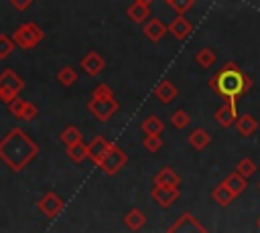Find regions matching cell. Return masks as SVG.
Here are the masks:
<instances>
[{
	"mask_svg": "<svg viewBox=\"0 0 260 233\" xmlns=\"http://www.w3.org/2000/svg\"><path fill=\"white\" fill-rule=\"evenodd\" d=\"M167 4L175 10V14H187L195 6V0H169Z\"/></svg>",
	"mask_w": 260,
	"mask_h": 233,
	"instance_id": "d6a6232c",
	"label": "cell"
},
{
	"mask_svg": "<svg viewBox=\"0 0 260 233\" xmlns=\"http://www.w3.org/2000/svg\"><path fill=\"white\" fill-rule=\"evenodd\" d=\"M108 146H110V140H106L104 136H95V138H93L89 144H85L87 160H91V162L98 166V162H100V160H102V156L106 154Z\"/></svg>",
	"mask_w": 260,
	"mask_h": 233,
	"instance_id": "2e32d148",
	"label": "cell"
},
{
	"mask_svg": "<svg viewBox=\"0 0 260 233\" xmlns=\"http://www.w3.org/2000/svg\"><path fill=\"white\" fill-rule=\"evenodd\" d=\"M256 225H258V229H260V217H258V221H256Z\"/></svg>",
	"mask_w": 260,
	"mask_h": 233,
	"instance_id": "d590c367",
	"label": "cell"
},
{
	"mask_svg": "<svg viewBox=\"0 0 260 233\" xmlns=\"http://www.w3.org/2000/svg\"><path fill=\"white\" fill-rule=\"evenodd\" d=\"M124 225H126L130 231H140V229L146 225V215H144L140 209L132 207V209L124 215Z\"/></svg>",
	"mask_w": 260,
	"mask_h": 233,
	"instance_id": "603a6c76",
	"label": "cell"
},
{
	"mask_svg": "<svg viewBox=\"0 0 260 233\" xmlns=\"http://www.w3.org/2000/svg\"><path fill=\"white\" fill-rule=\"evenodd\" d=\"M179 197H181L179 186H160V184H152V188H150V199H152L158 207H162V209L173 207V205L179 201Z\"/></svg>",
	"mask_w": 260,
	"mask_h": 233,
	"instance_id": "ba28073f",
	"label": "cell"
},
{
	"mask_svg": "<svg viewBox=\"0 0 260 233\" xmlns=\"http://www.w3.org/2000/svg\"><path fill=\"white\" fill-rule=\"evenodd\" d=\"M75 81H77V73H75V69L73 67H61L59 71H57V83L59 85H63V87H71V85H75Z\"/></svg>",
	"mask_w": 260,
	"mask_h": 233,
	"instance_id": "4316f807",
	"label": "cell"
},
{
	"mask_svg": "<svg viewBox=\"0 0 260 233\" xmlns=\"http://www.w3.org/2000/svg\"><path fill=\"white\" fill-rule=\"evenodd\" d=\"M8 111L10 115H14L16 120L20 122H32L37 115H39V105L32 103L30 99H14L8 103Z\"/></svg>",
	"mask_w": 260,
	"mask_h": 233,
	"instance_id": "52a82bcc",
	"label": "cell"
},
{
	"mask_svg": "<svg viewBox=\"0 0 260 233\" xmlns=\"http://www.w3.org/2000/svg\"><path fill=\"white\" fill-rule=\"evenodd\" d=\"M234 126H236L238 134H240L242 138H252V136L256 134V130H258V120H256L252 113H242V115L236 118Z\"/></svg>",
	"mask_w": 260,
	"mask_h": 233,
	"instance_id": "e0dca14e",
	"label": "cell"
},
{
	"mask_svg": "<svg viewBox=\"0 0 260 233\" xmlns=\"http://www.w3.org/2000/svg\"><path fill=\"white\" fill-rule=\"evenodd\" d=\"M177 95H179V89H177V85L171 81V79H160L156 85H154V97L160 101V103H171V101H175L177 99Z\"/></svg>",
	"mask_w": 260,
	"mask_h": 233,
	"instance_id": "5bb4252c",
	"label": "cell"
},
{
	"mask_svg": "<svg viewBox=\"0 0 260 233\" xmlns=\"http://www.w3.org/2000/svg\"><path fill=\"white\" fill-rule=\"evenodd\" d=\"M221 182H223V184H225V186H228L236 197H240V195L246 190V186H248V178H246V176H242L238 170L230 172Z\"/></svg>",
	"mask_w": 260,
	"mask_h": 233,
	"instance_id": "d6986e66",
	"label": "cell"
},
{
	"mask_svg": "<svg viewBox=\"0 0 260 233\" xmlns=\"http://www.w3.org/2000/svg\"><path fill=\"white\" fill-rule=\"evenodd\" d=\"M81 71L89 77H95L100 75L104 69H106V59L98 53V51H87L83 57H81V63H79Z\"/></svg>",
	"mask_w": 260,
	"mask_h": 233,
	"instance_id": "8fae6325",
	"label": "cell"
},
{
	"mask_svg": "<svg viewBox=\"0 0 260 233\" xmlns=\"http://www.w3.org/2000/svg\"><path fill=\"white\" fill-rule=\"evenodd\" d=\"M193 59H195V63H197L201 69H211V67L215 65V61H217V55H215L213 49L203 47V49H199V51L195 53Z\"/></svg>",
	"mask_w": 260,
	"mask_h": 233,
	"instance_id": "cb8c5ba5",
	"label": "cell"
},
{
	"mask_svg": "<svg viewBox=\"0 0 260 233\" xmlns=\"http://www.w3.org/2000/svg\"><path fill=\"white\" fill-rule=\"evenodd\" d=\"M22 89H24V79L14 69L6 67L0 71V101L2 103L8 105L10 101H14Z\"/></svg>",
	"mask_w": 260,
	"mask_h": 233,
	"instance_id": "5b68a950",
	"label": "cell"
},
{
	"mask_svg": "<svg viewBox=\"0 0 260 233\" xmlns=\"http://www.w3.org/2000/svg\"><path fill=\"white\" fill-rule=\"evenodd\" d=\"M10 2V6L14 8V10H18V12H24V10H28L30 6H32V0H8Z\"/></svg>",
	"mask_w": 260,
	"mask_h": 233,
	"instance_id": "836d02e7",
	"label": "cell"
},
{
	"mask_svg": "<svg viewBox=\"0 0 260 233\" xmlns=\"http://www.w3.org/2000/svg\"><path fill=\"white\" fill-rule=\"evenodd\" d=\"M165 140H162V134H144V140H142V146L146 148V152L150 154H156L160 148H162Z\"/></svg>",
	"mask_w": 260,
	"mask_h": 233,
	"instance_id": "83f0119b",
	"label": "cell"
},
{
	"mask_svg": "<svg viewBox=\"0 0 260 233\" xmlns=\"http://www.w3.org/2000/svg\"><path fill=\"white\" fill-rule=\"evenodd\" d=\"M215 122L221 126V128H230L234 126L236 118H238V109H236V101H225L223 105H219L213 113Z\"/></svg>",
	"mask_w": 260,
	"mask_h": 233,
	"instance_id": "9a60e30c",
	"label": "cell"
},
{
	"mask_svg": "<svg viewBox=\"0 0 260 233\" xmlns=\"http://www.w3.org/2000/svg\"><path fill=\"white\" fill-rule=\"evenodd\" d=\"M126 162H128V154H126L118 144L110 142V146H108L106 154H104V156H102V160L98 162V168H100L104 174L114 176L116 172H120V168H122Z\"/></svg>",
	"mask_w": 260,
	"mask_h": 233,
	"instance_id": "8992f818",
	"label": "cell"
},
{
	"mask_svg": "<svg viewBox=\"0 0 260 233\" xmlns=\"http://www.w3.org/2000/svg\"><path fill=\"white\" fill-rule=\"evenodd\" d=\"M236 170H238L242 176H246V178H252V176L256 174L258 166H256V162H254L250 156H244V158H240V160H238V164H236Z\"/></svg>",
	"mask_w": 260,
	"mask_h": 233,
	"instance_id": "f1b7e54d",
	"label": "cell"
},
{
	"mask_svg": "<svg viewBox=\"0 0 260 233\" xmlns=\"http://www.w3.org/2000/svg\"><path fill=\"white\" fill-rule=\"evenodd\" d=\"M10 36H12V41H14L16 47H20V49H24V51H32V49H37V47L43 43L45 30H43L37 22L28 20V22H22Z\"/></svg>",
	"mask_w": 260,
	"mask_h": 233,
	"instance_id": "277c9868",
	"label": "cell"
},
{
	"mask_svg": "<svg viewBox=\"0 0 260 233\" xmlns=\"http://www.w3.org/2000/svg\"><path fill=\"white\" fill-rule=\"evenodd\" d=\"M211 199H213L219 207H230V205L234 203L236 195H234L223 182H219V184H215V186L211 188Z\"/></svg>",
	"mask_w": 260,
	"mask_h": 233,
	"instance_id": "7402d4cb",
	"label": "cell"
},
{
	"mask_svg": "<svg viewBox=\"0 0 260 233\" xmlns=\"http://www.w3.org/2000/svg\"><path fill=\"white\" fill-rule=\"evenodd\" d=\"M209 89L223 97L225 101H238L242 95L252 89V77L234 61H228L217 73H213L207 81Z\"/></svg>",
	"mask_w": 260,
	"mask_h": 233,
	"instance_id": "7a4b0ae2",
	"label": "cell"
},
{
	"mask_svg": "<svg viewBox=\"0 0 260 233\" xmlns=\"http://www.w3.org/2000/svg\"><path fill=\"white\" fill-rule=\"evenodd\" d=\"M142 32H144V36H146L150 43H158V41H162V36L169 32V26H167L160 18L148 16V18L142 22Z\"/></svg>",
	"mask_w": 260,
	"mask_h": 233,
	"instance_id": "7c38bea8",
	"label": "cell"
},
{
	"mask_svg": "<svg viewBox=\"0 0 260 233\" xmlns=\"http://www.w3.org/2000/svg\"><path fill=\"white\" fill-rule=\"evenodd\" d=\"M83 136H81V132L75 128V126H67V128H63L61 130V134H59V140H61V144L63 146H69V144H75V142H79Z\"/></svg>",
	"mask_w": 260,
	"mask_h": 233,
	"instance_id": "f546056e",
	"label": "cell"
},
{
	"mask_svg": "<svg viewBox=\"0 0 260 233\" xmlns=\"http://www.w3.org/2000/svg\"><path fill=\"white\" fill-rule=\"evenodd\" d=\"M205 225L199 223V219L191 213H183L171 227H169V233H205Z\"/></svg>",
	"mask_w": 260,
	"mask_h": 233,
	"instance_id": "30bf717a",
	"label": "cell"
},
{
	"mask_svg": "<svg viewBox=\"0 0 260 233\" xmlns=\"http://www.w3.org/2000/svg\"><path fill=\"white\" fill-rule=\"evenodd\" d=\"M189 124H191V115H189L185 109H175V111L171 113V126H173V128L185 130Z\"/></svg>",
	"mask_w": 260,
	"mask_h": 233,
	"instance_id": "4dcf8cb0",
	"label": "cell"
},
{
	"mask_svg": "<svg viewBox=\"0 0 260 233\" xmlns=\"http://www.w3.org/2000/svg\"><path fill=\"white\" fill-rule=\"evenodd\" d=\"M165 2H169V0H165Z\"/></svg>",
	"mask_w": 260,
	"mask_h": 233,
	"instance_id": "74e56055",
	"label": "cell"
},
{
	"mask_svg": "<svg viewBox=\"0 0 260 233\" xmlns=\"http://www.w3.org/2000/svg\"><path fill=\"white\" fill-rule=\"evenodd\" d=\"M126 14H128V18H130L132 22L142 24V22L150 16V6H148V4H142V2H138V0H134V2L128 6Z\"/></svg>",
	"mask_w": 260,
	"mask_h": 233,
	"instance_id": "ffe728a7",
	"label": "cell"
},
{
	"mask_svg": "<svg viewBox=\"0 0 260 233\" xmlns=\"http://www.w3.org/2000/svg\"><path fill=\"white\" fill-rule=\"evenodd\" d=\"M65 148H67V156H69L75 164H81V162L87 158L83 140H79V142H75V144H69V146H65Z\"/></svg>",
	"mask_w": 260,
	"mask_h": 233,
	"instance_id": "484cf974",
	"label": "cell"
},
{
	"mask_svg": "<svg viewBox=\"0 0 260 233\" xmlns=\"http://www.w3.org/2000/svg\"><path fill=\"white\" fill-rule=\"evenodd\" d=\"M138 2H142V4H148V6H150V4L154 2V0H138Z\"/></svg>",
	"mask_w": 260,
	"mask_h": 233,
	"instance_id": "e575fe53",
	"label": "cell"
},
{
	"mask_svg": "<svg viewBox=\"0 0 260 233\" xmlns=\"http://www.w3.org/2000/svg\"><path fill=\"white\" fill-rule=\"evenodd\" d=\"M152 184H160V186H179L181 178L179 174L171 168V166H162L154 176H152Z\"/></svg>",
	"mask_w": 260,
	"mask_h": 233,
	"instance_id": "ac0fdd59",
	"label": "cell"
},
{
	"mask_svg": "<svg viewBox=\"0 0 260 233\" xmlns=\"http://www.w3.org/2000/svg\"><path fill=\"white\" fill-rule=\"evenodd\" d=\"M12 51H14V41H12V36L0 34V61L8 59V57L12 55Z\"/></svg>",
	"mask_w": 260,
	"mask_h": 233,
	"instance_id": "1f68e13d",
	"label": "cell"
},
{
	"mask_svg": "<svg viewBox=\"0 0 260 233\" xmlns=\"http://www.w3.org/2000/svg\"><path fill=\"white\" fill-rule=\"evenodd\" d=\"M63 207H65V201H63L55 190L45 192V195L37 201V209H39L45 217H49V219H55V217L63 211Z\"/></svg>",
	"mask_w": 260,
	"mask_h": 233,
	"instance_id": "9c48e42d",
	"label": "cell"
},
{
	"mask_svg": "<svg viewBox=\"0 0 260 233\" xmlns=\"http://www.w3.org/2000/svg\"><path fill=\"white\" fill-rule=\"evenodd\" d=\"M187 140H189L191 148H195V150H203V148L209 146V142H211V134H209L205 128H195V130L189 132Z\"/></svg>",
	"mask_w": 260,
	"mask_h": 233,
	"instance_id": "44dd1931",
	"label": "cell"
},
{
	"mask_svg": "<svg viewBox=\"0 0 260 233\" xmlns=\"http://www.w3.org/2000/svg\"><path fill=\"white\" fill-rule=\"evenodd\" d=\"M120 103L114 95V89L108 83H98L91 91V99L87 101V111L98 120V122H108L116 111Z\"/></svg>",
	"mask_w": 260,
	"mask_h": 233,
	"instance_id": "3957f363",
	"label": "cell"
},
{
	"mask_svg": "<svg viewBox=\"0 0 260 233\" xmlns=\"http://www.w3.org/2000/svg\"><path fill=\"white\" fill-rule=\"evenodd\" d=\"M169 32H171L177 41H185V38L193 32V22H191L185 14H177V16L171 20V24H169Z\"/></svg>",
	"mask_w": 260,
	"mask_h": 233,
	"instance_id": "4fadbf2b",
	"label": "cell"
},
{
	"mask_svg": "<svg viewBox=\"0 0 260 233\" xmlns=\"http://www.w3.org/2000/svg\"><path fill=\"white\" fill-rule=\"evenodd\" d=\"M256 186H258V190H260V180H258V184H256Z\"/></svg>",
	"mask_w": 260,
	"mask_h": 233,
	"instance_id": "8d00e7d4",
	"label": "cell"
},
{
	"mask_svg": "<svg viewBox=\"0 0 260 233\" xmlns=\"http://www.w3.org/2000/svg\"><path fill=\"white\" fill-rule=\"evenodd\" d=\"M140 130L144 134H162L165 132V122L156 115V113H150L146 115V120L140 124Z\"/></svg>",
	"mask_w": 260,
	"mask_h": 233,
	"instance_id": "d4e9b609",
	"label": "cell"
},
{
	"mask_svg": "<svg viewBox=\"0 0 260 233\" xmlns=\"http://www.w3.org/2000/svg\"><path fill=\"white\" fill-rule=\"evenodd\" d=\"M41 152V146L22 130L12 128L0 138V160L12 170L22 172Z\"/></svg>",
	"mask_w": 260,
	"mask_h": 233,
	"instance_id": "6da1fadb",
	"label": "cell"
}]
</instances>
